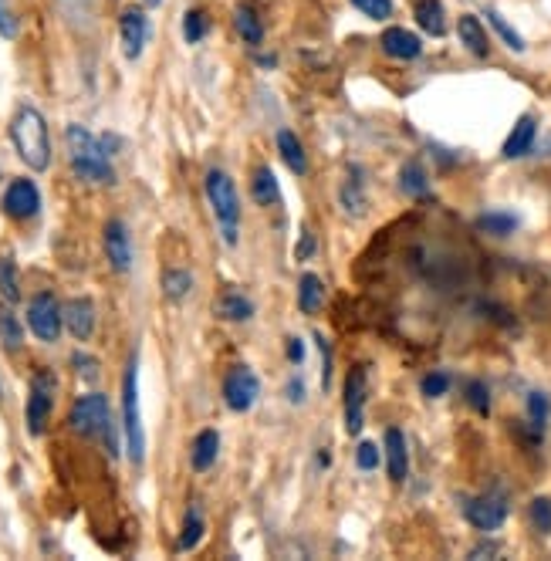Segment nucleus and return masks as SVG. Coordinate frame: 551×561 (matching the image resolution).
Listing matches in <instances>:
<instances>
[{"label":"nucleus","mask_w":551,"mask_h":561,"mask_svg":"<svg viewBox=\"0 0 551 561\" xmlns=\"http://www.w3.org/2000/svg\"><path fill=\"white\" fill-rule=\"evenodd\" d=\"M234 28L244 38V44H251V48H257V44L264 41V24H261V17H257L254 4H247V0H244V4H237Z\"/></svg>","instance_id":"5701e85b"},{"label":"nucleus","mask_w":551,"mask_h":561,"mask_svg":"<svg viewBox=\"0 0 551 561\" xmlns=\"http://www.w3.org/2000/svg\"><path fill=\"white\" fill-rule=\"evenodd\" d=\"M61 325H65V318H61V305L55 295H38L28 305V328L41 342H58Z\"/></svg>","instance_id":"6e6552de"},{"label":"nucleus","mask_w":551,"mask_h":561,"mask_svg":"<svg viewBox=\"0 0 551 561\" xmlns=\"http://www.w3.org/2000/svg\"><path fill=\"white\" fill-rule=\"evenodd\" d=\"M352 7L359 14L372 17V21H386L393 14V0H352Z\"/></svg>","instance_id":"72a5a7b5"},{"label":"nucleus","mask_w":551,"mask_h":561,"mask_svg":"<svg viewBox=\"0 0 551 561\" xmlns=\"http://www.w3.org/2000/svg\"><path fill=\"white\" fill-rule=\"evenodd\" d=\"M251 197L254 203H261V207H274V203L281 200V190H278V180H274V173L268 166H261L254 173L251 180Z\"/></svg>","instance_id":"bb28decb"},{"label":"nucleus","mask_w":551,"mask_h":561,"mask_svg":"<svg viewBox=\"0 0 551 561\" xmlns=\"http://www.w3.org/2000/svg\"><path fill=\"white\" fill-rule=\"evenodd\" d=\"M0 342H4V349H21L24 342V332H21V322L11 315L7 308H0Z\"/></svg>","instance_id":"7c9ffc66"},{"label":"nucleus","mask_w":551,"mask_h":561,"mask_svg":"<svg viewBox=\"0 0 551 561\" xmlns=\"http://www.w3.org/2000/svg\"><path fill=\"white\" fill-rule=\"evenodd\" d=\"M41 210V193L31 180H14L4 190V213L14 220H31Z\"/></svg>","instance_id":"f8f14e48"},{"label":"nucleus","mask_w":551,"mask_h":561,"mask_svg":"<svg viewBox=\"0 0 551 561\" xmlns=\"http://www.w3.org/2000/svg\"><path fill=\"white\" fill-rule=\"evenodd\" d=\"M55 389L58 382L51 372H38V376L31 379V393H28V409H24V416H28V433L31 436H41L44 426L51 420V406H55Z\"/></svg>","instance_id":"423d86ee"},{"label":"nucleus","mask_w":551,"mask_h":561,"mask_svg":"<svg viewBox=\"0 0 551 561\" xmlns=\"http://www.w3.org/2000/svg\"><path fill=\"white\" fill-rule=\"evenodd\" d=\"M379 447L376 443H359V450H355V463H359V470H376L379 467Z\"/></svg>","instance_id":"58836bf2"},{"label":"nucleus","mask_w":551,"mask_h":561,"mask_svg":"<svg viewBox=\"0 0 551 561\" xmlns=\"http://www.w3.org/2000/svg\"><path fill=\"white\" fill-rule=\"evenodd\" d=\"M531 524H535L541 534L551 531V501H548V497H538V501H531Z\"/></svg>","instance_id":"c9c22d12"},{"label":"nucleus","mask_w":551,"mask_h":561,"mask_svg":"<svg viewBox=\"0 0 551 561\" xmlns=\"http://www.w3.org/2000/svg\"><path fill=\"white\" fill-rule=\"evenodd\" d=\"M464 514L477 531H497L504 524V518H508V501H504L501 494H484V497H474V501L464 507Z\"/></svg>","instance_id":"9d476101"},{"label":"nucleus","mask_w":551,"mask_h":561,"mask_svg":"<svg viewBox=\"0 0 551 561\" xmlns=\"http://www.w3.org/2000/svg\"><path fill=\"white\" fill-rule=\"evenodd\" d=\"M213 311H217L224 322H247V318L254 315V305L251 298L241 295L237 288H227L224 295L217 298V305H213Z\"/></svg>","instance_id":"6ab92c4d"},{"label":"nucleus","mask_w":551,"mask_h":561,"mask_svg":"<svg viewBox=\"0 0 551 561\" xmlns=\"http://www.w3.org/2000/svg\"><path fill=\"white\" fill-rule=\"evenodd\" d=\"M203 186H207V200L213 213L220 220V230H224V240L230 247L237 244V220H241V200H237V186L224 173V169H210L203 176Z\"/></svg>","instance_id":"39448f33"},{"label":"nucleus","mask_w":551,"mask_h":561,"mask_svg":"<svg viewBox=\"0 0 551 561\" xmlns=\"http://www.w3.org/2000/svg\"><path fill=\"white\" fill-rule=\"evenodd\" d=\"M0 298L11 301V305L21 298V288H17V271H14L11 257H0Z\"/></svg>","instance_id":"2f4dec72"},{"label":"nucleus","mask_w":551,"mask_h":561,"mask_svg":"<svg viewBox=\"0 0 551 561\" xmlns=\"http://www.w3.org/2000/svg\"><path fill=\"white\" fill-rule=\"evenodd\" d=\"M78 365V376H82L85 382H92V379H99V362L95 359H88V355H75V359H71Z\"/></svg>","instance_id":"79ce46f5"},{"label":"nucleus","mask_w":551,"mask_h":561,"mask_svg":"<svg viewBox=\"0 0 551 561\" xmlns=\"http://www.w3.org/2000/svg\"><path fill=\"white\" fill-rule=\"evenodd\" d=\"M257 396H261V379L254 376V369L234 365L224 379V403L234 409V413H247V409L257 403Z\"/></svg>","instance_id":"0eeeda50"},{"label":"nucleus","mask_w":551,"mask_h":561,"mask_svg":"<svg viewBox=\"0 0 551 561\" xmlns=\"http://www.w3.org/2000/svg\"><path fill=\"white\" fill-rule=\"evenodd\" d=\"M481 227L487 230V234L504 237V234H511V230L518 227V217H511V213H484Z\"/></svg>","instance_id":"473e14b6"},{"label":"nucleus","mask_w":551,"mask_h":561,"mask_svg":"<svg viewBox=\"0 0 551 561\" xmlns=\"http://www.w3.org/2000/svg\"><path fill=\"white\" fill-rule=\"evenodd\" d=\"M68 139V159L71 169H75L78 180L85 183H102L109 186L115 180V169H112V153L119 146L115 136H92L85 126H68L65 132Z\"/></svg>","instance_id":"f257e3e1"},{"label":"nucleus","mask_w":551,"mask_h":561,"mask_svg":"<svg viewBox=\"0 0 551 561\" xmlns=\"http://www.w3.org/2000/svg\"><path fill=\"white\" fill-rule=\"evenodd\" d=\"M278 153L284 159V166H288L295 176H301L308 169V156H305V149H301V142H298L295 132H288V129L278 132Z\"/></svg>","instance_id":"393cba45"},{"label":"nucleus","mask_w":551,"mask_h":561,"mask_svg":"<svg viewBox=\"0 0 551 561\" xmlns=\"http://www.w3.org/2000/svg\"><path fill=\"white\" fill-rule=\"evenodd\" d=\"M102 240H105V257H109V264L119 274H126L132 267V240H129L126 224H122V220H109Z\"/></svg>","instance_id":"4468645a"},{"label":"nucleus","mask_w":551,"mask_h":561,"mask_svg":"<svg viewBox=\"0 0 551 561\" xmlns=\"http://www.w3.org/2000/svg\"><path fill=\"white\" fill-rule=\"evenodd\" d=\"M163 288H166V298L170 301H183L193 288V274L183 271V267H173V271L163 274Z\"/></svg>","instance_id":"c85d7f7f"},{"label":"nucleus","mask_w":551,"mask_h":561,"mask_svg":"<svg viewBox=\"0 0 551 561\" xmlns=\"http://www.w3.org/2000/svg\"><path fill=\"white\" fill-rule=\"evenodd\" d=\"M0 34H4V38H14L17 34V21H14L11 4H7V0H0Z\"/></svg>","instance_id":"37998d69"},{"label":"nucleus","mask_w":551,"mask_h":561,"mask_svg":"<svg viewBox=\"0 0 551 561\" xmlns=\"http://www.w3.org/2000/svg\"><path fill=\"white\" fill-rule=\"evenodd\" d=\"M413 14H416V24H420L426 34H433V38H443V34H447V14H443L440 0H416Z\"/></svg>","instance_id":"aec40b11"},{"label":"nucleus","mask_w":551,"mask_h":561,"mask_svg":"<svg viewBox=\"0 0 551 561\" xmlns=\"http://www.w3.org/2000/svg\"><path fill=\"white\" fill-rule=\"evenodd\" d=\"M203 531H207V521H203V511H200V504L193 501L190 507H186L183 531H180V541H176V548H180V551H193V548L200 545Z\"/></svg>","instance_id":"b1692460"},{"label":"nucleus","mask_w":551,"mask_h":561,"mask_svg":"<svg viewBox=\"0 0 551 561\" xmlns=\"http://www.w3.org/2000/svg\"><path fill=\"white\" fill-rule=\"evenodd\" d=\"M122 433H126L132 467H142V460H146V430H142L139 416V355H132L126 372H122Z\"/></svg>","instance_id":"20e7f679"},{"label":"nucleus","mask_w":551,"mask_h":561,"mask_svg":"<svg viewBox=\"0 0 551 561\" xmlns=\"http://www.w3.org/2000/svg\"><path fill=\"white\" fill-rule=\"evenodd\" d=\"M217 453H220V436L217 430H203L197 440H193V453H190V463L197 474H207V470L217 463Z\"/></svg>","instance_id":"412c9836"},{"label":"nucleus","mask_w":551,"mask_h":561,"mask_svg":"<svg viewBox=\"0 0 551 561\" xmlns=\"http://www.w3.org/2000/svg\"><path fill=\"white\" fill-rule=\"evenodd\" d=\"M11 142L21 156V163L34 169V173H44L51 166V136H48V122L38 109L31 105H21L17 115L11 119Z\"/></svg>","instance_id":"f03ea898"},{"label":"nucleus","mask_w":551,"mask_h":561,"mask_svg":"<svg viewBox=\"0 0 551 561\" xmlns=\"http://www.w3.org/2000/svg\"><path fill=\"white\" fill-rule=\"evenodd\" d=\"M288 359L295 362V365H301V359H305V342H301V338H295V335L288 338Z\"/></svg>","instance_id":"c03bdc74"},{"label":"nucleus","mask_w":551,"mask_h":561,"mask_svg":"<svg viewBox=\"0 0 551 561\" xmlns=\"http://www.w3.org/2000/svg\"><path fill=\"white\" fill-rule=\"evenodd\" d=\"M399 186H403V193H410V197H426V169L420 163H406L403 173H399Z\"/></svg>","instance_id":"c756f323"},{"label":"nucleus","mask_w":551,"mask_h":561,"mask_svg":"<svg viewBox=\"0 0 551 561\" xmlns=\"http://www.w3.org/2000/svg\"><path fill=\"white\" fill-rule=\"evenodd\" d=\"M528 413H531V423H535V430H541V426H545V420H548V399L541 396V393H531Z\"/></svg>","instance_id":"ea45409f"},{"label":"nucleus","mask_w":551,"mask_h":561,"mask_svg":"<svg viewBox=\"0 0 551 561\" xmlns=\"http://www.w3.org/2000/svg\"><path fill=\"white\" fill-rule=\"evenodd\" d=\"M535 132H538L535 119H531V115H521L518 126L511 129V136L504 139V149H501V153L508 156V159H521V156H528V153H531V146H535Z\"/></svg>","instance_id":"a211bd4d"},{"label":"nucleus","mask_w":551,"mask_h":561,"mask_svg":"<svg viewBox=\"0 0 551 561\" xmlns=\"http://www.w3.org/2000/svg\"><path fill=\"white\" fill-rule=\"evenodd\" d=\"M315 345L322 352V389H328L332 386V349H328L325 335H315Z\"/></svg>","instance_id":"a19ab883"},{"label":"nucleus","mask_w":551,"mask_h":561,"mask_svg":"<svg viewBox=\"0 0 551 561\" xmlns=\"http://www.w3.org/2000/svg\"><path fill=\"white\" fill-rule=\"evenodd\" d=\"M288 399H291V403H305V386H301L298 376L288 382Z\"/></svg>","instance_id":"49530a36"},{"label":"nucleus","mask_w":551,"mask_h":561,"mask_svg":"<svg viewBox=\"0 0 551 561\" xmlns=\"http://www.w3.org/2000/svg\"><path fill=\"white\" fill-rule=\"evenodd\" d=\"M210 34V14L200 11V7H193V11H186L183 17V38L186 44H200L203 38Z\"/></svg>","instance_id":"cd10ccee"},{"label":"nucleus","mask_w":551,"mask_h":561,"mask_svg":"<svg viewBox=\"0 0 551 561\" xmlns=\"http://www.w3.org/2000/svg\"><path fill=\"white\" fill-rule=\"evenodd\" d=\"M322 305H325L322 278H315V274H301V281H298V308L305 311V315H315Z\"/></svg>","instance_id":"a878e982"},{"label":"nucleus","mask_w":551,"mask_h":561,"mask_svg":"<svg viewBox=\"0 0 551 561\" xmlns=\"http://www.w3.org/2000/svg\"><path fill=\"white\" fill-rule=\"evenodd\" d=\"M315 234L311 230H305V237H301V247H298V261H305V257H311V251H315Z\"/></svg>","instance_id":"a18cd8bd"},{"label":"nucleus","mask_w":551,"mask_h":561,"mask_svg":"<svg viewBox=\"0 0 551 561\" xmlns=\"http://www.w3.org/2000/svg\"><path fill=\"white\" fill-rule=\"evenodd\" d=\"M119 38H122V55L129 61H136L149 38V21H146V14H142V7H126V11H122Z\"/></svg>","instance_id":"9b49d317"},{"label":"nucleus","mask_w":551,"mask_h":561,"mask_svg":"<svg viewBox=\"0 0 551 561\" xmlns=\"http://www.w3.org/2000/svg\"><path fill=\"white\" fill-rule=\"evenodd\" d=\"M71 430L92 436V440H105L112 457H119V426L112 423L109 399L102 393H88L71 406Z\"/></svg>","instance_id":"7ed1b4c3"},{"label":"nucleus","mask_w":551,"mask_h":561,"mask_svg":"<svg viewBox=\"0 0 551 561\" xmlns=\"http://www.w3.org/2000/svg\"><path fill=\"white\" fill-rule=\"evenodd\" d=\"M457 34H460V41L467 44V51H470V55H477V58H487V51H491V41H487V31H484V24L477 21L474 14H464V17H460V24H457Z\"/></svg>","instance_id":"4be33fe9"},{"label":"nucleus","mask_w":551,"mask_h":561,"mask_svg":"<svg viewBox=\"0 0 551 561\" xmlns=\"http://www.w3.org/2000/svg\"><path fill=\"white\" fill-rule=\"evenodd\" d=\"M386 463H389V480H406L410 474V453H406V436L403 430L389 426L386 430Z\"/></svg>","instance_id":"f3484780"},{"label":"nucleus","mask_w":551,"mask_h":561,"mask_svg":"<svg viewBox=\"0 0 551 561\" xmlns=\"http://www.w3.org/2000/svg\"><path fill=\"white\" fill-rule=\"evenodd\" d=\"M142 4H146V7H159L163 0H142Z\"/></svg>","instance_id":"de8ad7c7"},{"label":"nucleus","mask_w":551,"mask_h":561,"mask_svg":"<svg viewBox=\"0 0 551 561\" xmlns=\"http://www.w3.org/2000/svg\"><path fill=\"white\" fill-rule=\"evenodd\" d=\"M342 399H345V430L352 436L362 433V406H366V369L355 365L345 376L342 386Z\"/></svg>","instance_id":"1a4fd4ad"},{"label":"nucleus","mask_w":551,"mask_h":561,"mask_svg":"<svg viewBox=\"0 0 551 561\" xmlns=\"http://www.w3.org/2000/svg\"><path fill=\"white\" fill-rule=\"evenodd\" d=\"M382 51H386L389 58L413 61V58H420L423 41L416 38L413 31H406V28H389L386 34H382Z\"/></svg>","instance_id":"dca6fc26"},{"label":"nucleus","mask_w":551,"mask_h":561,"mask_svg":"<svg viewBox=\"0 0 551 561\" xmlns=\"http://www.w3.org/2000/svg\"><path fill=\"white\" fill-rule=\"evenodd\" d=\"M447 389H450V376H447V372H430V376L423 379V396H430V399L443 396Z\"/></svg>","instance_id":"4c0bfd02"},{"label":"nucleus","mask_w":551,"mask_h":561,"mask_svg":"<svg viewBox=\"0 0 551 561\" xmlns=\"http://www.w3.org/2000/svg\"><path fill=\"white\" fill-rule=\"evenodd\" d=\"M487 21L494 24V31L501 34L504 41H508V48H511V51H524V41H521V34H518V31H511V24L504 21L501 14H497V11H487Z\"/></svg>","instance_id":"f704fd0d"},{"label":"nucleus","mask_w":551,"mask_h":561,"mask_svg":"<svg viewBox=\"0 0 551 561\" xmlns=\"http://www.w3.org/2000/svg\"><path fill=\"white\" fill-rule=\"evenodd\" d=\"M339 203L352 220L366 217L369 190H366V169L362 166H355V163L349 166V173H345V180H342V190H339Z\"/></svg>","instance_id":"ddd939ff"},{"label":"nucleus","mask_w":551,"mask_h":561,"mask_svg":"<svg viewBox=\"0 0 551 561\" xmlns=\"http://www.w3.org/2000/svg\"><path fill=\"white\" fill-rule=\"evenodd\" d=\"M467 403L474 406L481 416L491 413V399H487V386H484V382H470V386H467Z\"/></svg>","instance_id":"e433bc0d"},{"label":"nucleus","mask_w":551,"mask_h":561,"mask_svg":"<svg viewBox=\"0 0 551 561\" xmlns=\"http://www.w3.org/2000/svg\"><path fill=\"white\" fill-rule=\"evenodd\" d=\"M61 318H65V328L78 338V342L92 338V332H95V305H92V298H71L68 305L61 308Z\"/></svg>","instance_id":"2eb2a0df"}]
</instances>
